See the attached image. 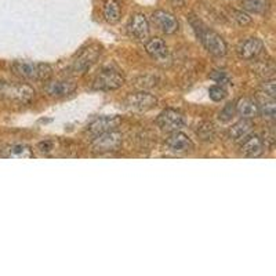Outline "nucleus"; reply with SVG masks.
Returning a JSON list of instances; mask_svg holds the SVG:
<instances>
[{
  "mask_svg": "<svg viewBox=\"0 0 276 276\" xmlns=\"http://www.w3.org/2000/svg\"><path fill=\"white\" fill-rule=\"evenodd\" d=\"M189 22L192 25L197 39L200 40V43L204 46V49L210 54L216 55V57H222V55L227 54V43H225V40L222 39L221 34H218L217 32L210 29L195 15L189 17Z\"/></svg>",
  "mask_w": 276,
  "mask_h": 276,
  "instance_id": "nucleus-1",
  "label": "nucleus"
},
{
  "mask_svg": "<svg viewBox=\"0 0 276 276\" xmlns=\"http://www.w3.org/2000/svg\"><path fill=\"white\" fill-rule=\"evenodd\" d=\"M11 69L17 76L30 82H47L53 74V69L49 64L32 62V61H15Z\"/></svg>",
  "mask_w": 276,
  "mask_h": 276,
  "instance_id": "nucleus-2",
  "label": "nucleus"
},
{
  "mask_svg": "<svg viewBox=\"0 0 276 276\" xmlns=\"http://www.w3.org/2000/svg\"><path fill=\"white\" fill-rule=\"evenodd\" d=\"M34 97V90L28 84H14L0 80V101L28 104Z\"/></svg>",
  "mask_w": 276,
  "mask_h": 276,
  "instance_id": "nucleus-3",
  "label": "nucleus"
},
{
  "mask_svg": "<svg viewBox=\"0 0 276 276\" xmlns=\"http://www.w3.org/2000/svg\"><path fill=\"white\" fill-rule=\"evenodd\" d=\"M124 109L131 112H148L158 105V98L147 91L128 94L122 102Z\"/></svg>",
  "mask_w": 276,
  "mask_h": 276,
  "instance_id": "nucleus-4",
  "label": "nucleus"
},
{
  "mask_svg": "<svg viewBox=\"0 0 276 276\" xmlns=\"http://www.w3.org/2000/svg\"><path fill=\"white\" fill-rule=\"evenodd\" d=\"M122 143H123V135L118 133L116 130H112V131L95 135L91 143V149H93V152L99 153V155L115 152L122 147Z\"/></svg>",
  "mask_w": 276,
  "mask_h": 276,
  "instance_id": "nucleus-5",
  "label": "nucleus"
},
{
  "mask_svg": "<svg viewBox=\"0 0 276 276\" xmlns=\"http://www.w3.org/2000/svg\"><path fill=\"white\" fill-rule=\"evenodd\" d=\"M124 84V78L119 74L118 71L111 68L102 69L97 74L93 80V89L101 90V91H109V90H116L122 87Z\"/></svg>",
  "mask_w": 276,
  "mask_h": 276,
  "instance_id": "nucleus-6",
  "label": "nucleus"
},
{
  "mask_svg": "<svg viewBox=\"0 0 276 276\" xmlns=\"http://www.w3.org/2000/svg\"><path fill=\"white\" fill-rule=\"evenodd\" d=\"M156 123L162 131L174 133V131H180L185 126V118L181 112H178L176 109H164L156 119Z\"/></svg>",
  "mask_w": 276,
  "mask_h": 276,
  "instance_id": "nucleus-7",
  "label": "nucleus"
},
{
  "mask_svg": "<svg viewBox=\"0 0 276 276\" xmlns=\"http://www.w3.org/2000/svg\"><path fill=\"white\" fill-rule=\"evenodd\" d=\"M262 51H264V43L258 38H249V39L243 40L239 43L236 49L237 55L242 59H247V61L258 58Z\"/></svg>",
  "mask_w": 276,
  "mask_h": 276,
  "instance_id": "nucleus-8",
  "label": "nucleus"
},
{
  "mask_svg": "<svg viewBox=\"0 0 276 276\" xmlns=\"http://www.w3.org/2000/svg\"><path fill=\"white\" fill-rule=\"evenodd\" d=\"M166 147L170 152L172 153H188L193 151L195 145H193L192 140L180 131H174L171 135L166 140Z\"/></svg>",
  "mask_w": 276,
  "mask_h": 276,
  "instance_id": "nucleus-9",
  "label": "nucleus"
},
{
  "mask_svg": "<svg viewBox=\"0 0 276 276\" xmlns=\"http://www.w3.org/2000/svg\"><path fill=\"white\" fill-rule=\"evenodd\" d=\"M127 32L130 36H133L138 40L147 39L149 34V22L147 17L141 13L131 15L127 24Z\"/></svg>",
  "mask_w": 276,
  "mask_h": 276,
  "instance_id": "nucleus-10",
  "label": "nucleus"
},
{
  "mask_svg": "<svg viewBox=\"0 0 276 276\" xmlns=\"http://www.w3.org/2000/svg\"><path fill=\"white\" fill-rule=\"evenodd\" d=\"M152 20L159 29L167 34L176 33L178 30V26H180L177 18L172 14H170L168 11L164 10L155 11L152 15Z\"/></svg>",
  "mask_w": 276,
  "mask_h": 276,
  "instance_id": "nucleus-11",
  "label": "nucleus"
},
{
  "mask_svg": "<svg viewBox=\"0 0 276 276\" xmlns=\"http://www.w3.org/2000/svg\"><path fill=\"white\" fill-rule=\"evenodd\" d=\"M120 123H122V119L119 116H101V118L95 119L94 122H91L87 130H89L90 134L98 135V134L116 130L120 126Z\"/></svg>",
  "mask_w": 276,
  "mask_h": 276,
  "instance_id": "nucleus-12",
  "label": "nucleus"
},
{
  "mask_svg": "<svg viewBox=\"0 0 276 276\" xmlns=\"http://www.w3.org/2000/svg\"><path fill=\"white\" fill-rule=\"evenodd\" d=\"M75 90H76V84L74 82H66V80L49 82L45 86L46 93L49 94L50 97H54V98L68 97V95L75 93Z\"/></svg>",
  "mask_w": 276,
  "mask_h": 276,
  "instance_id": "nucleus-13",
  "label": "nucleus"
},
{
  "mask_svg": "<svg viewBox=\"0 0 276 276\" xmlns=\"http://www.w3.org/2000/svg\"><path fill=\"white\" fill-rule=\"evenodd\" d=\"M264 141L260 135L247 137L240 145V153L247 158H258L264 153Z\"/></svg>",
  "mask_w": 276,
  "mask_h": 276,
  "instance_id": "nucleus-14",
  "label": "nucleus"
},
{
  "mask_svg": "<svg viewBox=\"0 0 276 276\" xmlns=\"http://www.w3.org/2000/svg\"><path fill=\"white\" fill-rule=\"evenodd\" d=\"M0 156L9 159H32L33 152L30 147L25 144H11V145H6L5 148L0 149Z\"/></svg>",
  "mask_w": 276,
  "mask_h": 276,
  "instance_id": "nucleus-15",
  "label": "nucleus"
},
{
  "mask_svg": "<svg viewBox=\"0 0 276 276\" xmlns=\"http://www.w3.org/2000/svg\"><path fill=\"white\" fill-rule=\"evenodd\" d=\"M235 111L240 118L245 119H253L260 115V107L256 99L250 98V97H245L240 98L235 105Z\"/></svg>",
  "mask_w": 276,
  "mask_h": 276,
  "instance_id": "nucleus-16",
  "label": "nucleus"
},
{
  "mask_svg": "<svg viewBox=\"0 0 276 276\" xmlns=\"http://www.w3.org/2000/svg\"><path fill=\"white\" fill-rule=\"evenodd\" d=\"M253 122L252 119H245L242 118L239 122L233 124L229 131H228V137L231 138L232 141H239V140H243L246 138L249 134L252 133L253 130Z\"/></svg>",
  "mask_w": 276,
  "mask_h": 276,
  "instance_id": "nucleus-17",
  "label": "nucleus"
},
{
  "mask_svg": "<svg viewBox=\"0 0 276 276\" xmlns=\"http://www.w3.org/2000/svg\"><path fill=\"white\" fill-rule=\"evenodd\" d=\"M145 50L153 59H158V61H162L168 55L167 45L160 38H152L151 40H148L145 45Z\"/></svg>",
  "mask_w": 276,
  "mask_h": 276,
  "instance_id": "nucleus-18",
  "label": "nucleus"
},
{
  "mask_svg": "<svg viewBox=\"0 0 276 276\" xmlns=\"http://www.w3.org/2000/svg\"><path fill=\"white\" fill-rule=\"evenodd\" d=\"M104 18L109 24H116L120 20V5L116 0H107L104 5Z\"/></svg>",
  "mask_w": 276,
  "mask_h": 276,
  "instance_id": "nucleus-19",
  "label": "nucleus"
},
{
  "mask_svg": "<svg viewBox=\"0 0 276 276\" xmlns=\"http://www.w3.org/2000/svg\"><path fill=\"white\" fill-rule=\"evenodd\" d=\"M242 7L253 14H265L269 9V0H243Z\"/></svg>",
  "mask_w": 276,
  "mask_h": 276,
  "instance_id": "nucleus-20",
  "label": "nucleus"
},
{
  "mask_svg": "<svg viewBox=\"0 0 276 276\" xmlns=\"http://www.w3.org/2000/svg\"><path fill=\"white\" fill-rule=\"evenodd\" d=\"M97 57H98V51L97 50H87V51H84L83 54L80 55V58H78V61L75 62V69L80 71V72L87 71L95 62Z\"/></svg>",
  "mask_w": 276,
  "mask_h": 276,
  "instance_id": "nucleus-21",
  "label": "nucleus"
},
{
  "mask_svg": "<svg viewBox=\"0 0 276 276\" xmlns=\"http://www.w3.org/2000/svg\"><path fill=\"white\" fill-rule=\"evenodd\" d=\"M260 107V114L264 116V118L268 119H275L276 114V108H275V101L273 98H269L268 101L265 99V102H262Z\"/></svg>",
  "mask_w": 276,
  "mask_h": 276,
  "instance_id": "nucleus-22",
  "label": "nucleus"
},
{
  "mask_svg": "<svg viewBox=\"0 0 276 276\" xmlns=\"http://www.w3.org/2000/svg\"><path fill=\"white\" fill-rule=\"evenodd\" d=\"M197 135L200 137V140L203 141H209V140H213L214 138V126L212 123H202L199 127H197Z\"/></svg>",
  "mask_w": 276,
  "mask_h": 276,
  "instance_id": "nucleus-23",
  "label": "nucleus"
},
{
  "mask_svg": "<svg viewBox=\"0 0 276 276\" xmlns=\"http://www.w3.org/2000/svg\"><path fill=\"white\" fill-rule=\"evenodd\" d=\"M209 97L213 99V101H222V99L227 97V90L224 89V86L221 84H214L209 89Z\"/></svg>",
  "mask_w": 276,
  "mask_h": 276,
  "instance_id": "nucleus-24",
  "label": "nucleus"
},
{
  "mask_svg": "<svg viewBox=\"0 0 276 276\" xmlns=\"http://www.w3.org/2000/svg\"><path fill=\"white\" fill-rule=\"evenodd\" d=\"M233 114H235V104H227L222 108L221 112H220V120H222V122H229L232 116H233Z\"/></svg>",
  "mask_w": 276,
  "mask_h": 276,
  "instance_id": "nucleus-25",
  "label": "nucleus"
},
{
  "mask_svg": "<svg viewBox=\"0 0 276 276\" xmlns=\"http://www.w3.org/2000/svg\"><path fill=\"white\" fill-rule=\"evenodd\" d=\"M261 90L264 91V95L265 97H269V98H275V80H266L262 83Z\"/></svg>",
  "mask_w": 276,
  "mask_h": 276,
  "instance_id": "nucleus-26",
  "label": "nucleus"
},
{
  "mask_svg": "<svg viewBox=\"0 0 276 276\" xmlns=\"http://www.w3.org/2000/svg\"><path fill=\"white\" fill-rule=\"evenodd\" d=\"M232 13H233V20H236V22L239 25H249L252 22V18L246 13H243V11L233 10Z\"/></svg>",
  "mask_w": 276,
  "mask_h": 276,
  "instance_id": "nucleus-27",
  "label": "nucleus"
},
{
  "mask_svg": "<svg viewBox=\"0 0 276 276\" xmlns=\"http://www.w3.org/2000/svg\"><path fill=\"white\" fill-rule=\"evenodd\" d=\"M212 79L214 80V82H217V83L221 84V86H224V84H227L228 82H229L228 75L225 74V72H221V71H214V74L212 75Z\"/></svg>",
  "mask_w": 276,
  "mask_h": 276,
  "instance_id": "nucleus-28",
  "label": "nucleus"
},
{
  "mask_svg": "<svg viewBox=\"0 0 276 276\" xmlns=\"http://www.w3.org/2000/svg\"><path fill=\"white\" fill-rule=\"evenodd\" d=\"M54 147V144L53 141H50V140H46V141H42V143L38 144V148L42 153H49L51 152V149Z\"/></svg>",
  "mask_w": 276,
  "mask_h": 276,
  "instance_id": "nucleus-29",
  "label": "nucleus"
},
{
  "mask_svg": "<svg viewBox=\"0 0 276 276\" xmlns=\"http://www.w3.org/2000/svg\"><path fill=\"white\" fill-rule=\"evenodd\" d=\"M172 5L176 6V7H183L185 5V0H170Z\"/></svg>",
  "mask_w": 276,
  "mask_h": 276,
  "instance_id": "nucleus-30",
  "label": "nucleus"
}]
</instances>
